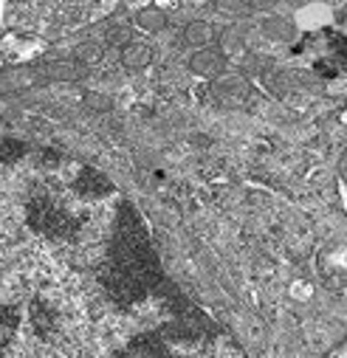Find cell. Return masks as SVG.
I'll use <instances>...</instances> for the list:
<instances>
[{
	"label": "cell",
	"instance_id": "6da1fadb",
	"mask_svg": "<svg viewBox=\"0 0 347 358\" xmlns=\"http://www.w3.org/2000/svg\"><path fill=\"white\" fill-rule=\"evenodd\" d=\"M305 54L327 76L347 73V40L333 34V31H322V34L308 37L305 40Z\"/></svg>",
	"mask_w": 347,
	"mask_h": 358
}]
</instances>
